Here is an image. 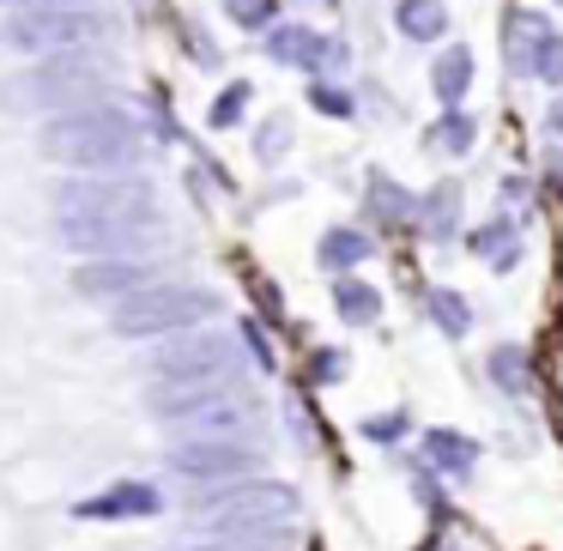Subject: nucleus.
Instances as JSON below:
<instances>
[{
  "instance_id": "13",
  "label": "nucleus",
  "mask_w": 563,
  "mask_h": 551,
  "mask_svg": "<svg viewBox=\"0 0 563 551\" xmlns=\"http://www.w3.org/2000/svg\"><path fill=\"white\" fill-rule=\"evenodd\" d=\"M79 515H110V521H122V515H158V491L152 485H115V491H103V497L79 503Z\"/></svg>"
},
{
  "instance_id": "25",
  "label": "nucleus",
  "mask_w": 563,
  "mask_h": 551,
  "mask_svg": "<svg viewBox=\"0 0 563 551\" xmlns=\"http://www.w3.org/2000/svg\"><path fill=\"white\" fill-rule=\"evenodd\" d=\"M243 98H249V86H231V91H224V98H219V110H212V122H236V115H243Z\"/></svg>"
},
{
  "instance_id": "24",
  "label": "nucleus",
  "mask_w": 563,
  "mask_h": 551,
  "mask_svg": "<svg viewBox=\"0 0 563 551\" xmlns=\"http://www.w3.org/2000/svg\"><path fill=\"white\" fill-rule=\"evenodd\" d=\"M273 7H279V0H231V19L236 25H267Z\"/></svg>"
},
{
  "instance_id": "26",
  "label": "nucleus",
  "mask_w": 563,
  "mask_h": 551,
  "mask_svg": "<svg viewBox=\"0 0 563 551\" xmlns=\"http://www.w3.org/2000/svg\"><path fill=\"white\" fill-rule=\"evenodd\" d=\"M364 437H376V442L406 437V412H400V418H369V425H364Z\"/></svg>"
},
{
  "instance_id": "5",
  "label": "nucleus",
  "mask_w": 563,
  "mask_h": 551,
  "mask_svg": "<svg viewBox=\"0 0 563 551\" xmlns=\"http://www.w3.org/2000/svg\"><path fill=\"white\" fill-rule=\"evenodd\" d=\"M219 309L212 291H188V285H146V291L115 304V333L122 340H152V333H183Z\"/></svg>"
},
{
  "instance_id": "3",
  "label": "nucleus",
  "mask_w": 563,
  "mask_h": 551,
  "mask_svg": "<svg viewBox=\"0 0 563 551\" xmlns=\"http://www.w3.org/2000/svg\"><path fill=\"white\" fill-rule=\"evenodd\" d=\"M103 91V67L91 55H55V62H31L25 74H13L0 86V103L13 115H62L74 110H91V98Z\"/></svg>"
},
{
  "instance_id": "19",
  "label": "nucleus",
  "mask_w": 563,
  "mask_h": 551,
  "mask_svg": "<svg viewBox=\"0 0 563 551\" xmlns=\"http://www.w3.org/2000/svg\"><path fill=\"white\" fill-rule=\"evenodd\" d=\"M364 255H369V243L357 231H328V243H321V261H328V267H357Z\"/></svg>"
},
{
  "instance_id": "17",
  "label": "nucleus",
  "mask_w": 563,
  "mask_h": 551,
  "mask_svg": "<svg viewBox=\"0 0 563 551\" xmlns=\"http://www.w3.org/2000/svg\"><path fill=\"white\" fill-rule=\"evenodd\" d=\"M466 86H473V55H466V49H449V55L437 62V98H442V103H461Z\"/></svg>"
},
{
  "instance_id": "6",
  "label": "nucleus",
  "mask_w": 563,
  "mask_h": 551,
  "mask_svg": "<svg viewBox=\"0 0 563 551\" xmlns=\"http://www.w3.org/2000/svg\"><path fill=\"white\" fill-rule=\"evenodd\" d=\"M103 37L98 13H79V7H62V13H13L0 25V43L19 55H37V62H55V55H86V43Z\"/></svg>"
},
{
  "instance_id": "8",
  "label": "nucleus",
  "mask_w": 563,
  "mask_h": 551,
  "mask_svg": "<svg viewBox=\"0 0 563 551\" xmlns=\"http://www.w3.org/2000/svg\"><path fill=\"white\" fill-rule=\"evenodd\" d=\"M176 430H183V442H249L261 430V400L243 388H224L188 418H176Z\"/></svg>"
},
{
  "instance_id": "7",
  "label": "nucleus",
  "mask_w": 563,
  "mask_h": 551,
  "mask_svg": "<svg viewBox=\"0 0 563 551\" xmlns=\"http://www.w3.org/2000/svg\"><path fill=\"white\" fill-rule=\"evenodd\" d=\"M236 345L224 333H183V340H164L158 352L146 357V370L176 388V382H236Z\"/></svg>"
},
{
  "instance_id": "28",
  "label": "nucleus",
  "mask_w": 563,
  "mask_h": 551,
  "mask_svg": "<svg viewBox=\"0 0 563 551\" xmlns=\"http://www.w3.org/2000/svg\"><path fill=\"white\" fill-rule=\"evenodd\" d=\"M0 7H13V13H62L74 0H0Z\"/></svg>"
},
{
  "instance_id": "12",
  "label": "nucleus",
  "mask_w": 563,
  "mask_h": 551,
  "mask_svg": "<svg viewBox=\"0 0 563 551\" xmlns=\"http://www.w3.org/2000/svg\"><path fill=\"white\" fill-rule=\"evenodd\" d=\"M267 49H273V62H291V67H328L333 62V43L303 31V25H279Z\"/></svg>"
},
{
  "instance_id": "11",
  "label": "nucleus",
  "mask_w": 563,
  "mask_h": 551,
  "mask_svg": "<svg viewBox=\"0 0 563 551\" xmlns=\"http://www.w3.org/2000/svg\"><path fill=\"white\" fill-rule=\"evenodd\" d=\"M152 285V267H140V261H86V267L74 273V291L79 297H134Z\"/></svg>"
},
{
  "instance_id": "27",
  "label": "nucleus",
  "mask_w": 563,
  "mask_h": 551,
  "mask_svg": "<svg viewBox=\"0 0 563 551\" xmlns=\"http://www.w3.org/2000/svg\"><path fill=\"white\" fill-rule=\"evenodd\" d=\"M316 110L321 115H352V98H345V91H333V86H321L316 91Z\"/></svg>"
},
{
  "instance_id": "21",
  "label": "nucleus",
  "mask_w": 563,
  "mask_h": 551,
  "mask_svg": "<svg viewBox=\"0 0 563 551\" xmlns=\"http://www.w3.org/2000/svg\"><path fill=\"white\" fill-rule=\"evenodd\" d=\"M430 316H437L449 333H466V328H473V309H466L454 291H430Z\"/></svg>"
},
{
  "instance_id": "20",
  "label": "nucleus",
  "mask_w": 563,
  "mask_h": 551,
  "mask_svg": "<svg viewBox=\"0 0 563 551\" xmlns=\"http://www.w3.org/2000/svg\"><path fill=\"white\" fill-rule=\"evenodd\" d=\"M430 146L437 152H466L473 146V122H466V115H442V122L430 128Z\"/></svg>"
},
{
  "instance_id": "10",
  "label": "nucleus",
  "mask_w": 563,
  "mask_h": 551,
  "mask_svg": "<svg viewBox=\"0 0 563 551\" xmlns=\"http://www.w3.org/2000/svg\"><path fill=\"white\" fill-rule=\"evenodd\" d=\"M509 37H515V67H527V74H539V79L558 86L563 79V37L558 31H551L545 19H533V13H515Z\"/></svg>"
},
{
  "instance_id": "4",
  "label": "nucleus",
  "mask_w": 563,
  "mask_h": 551,
  "mask_svg": "<svg viewBox=\"0 0 563 551\" xmlns=\"http://www.w3.org/2000/svg\"><path fill=\"white\" fill-rule=\"evenodd\" d=\"M195 515H200V527L219 533V539H267L273 527H285L297 515V491L273 485V478H261V485H231V491L200 497Z\"/></svg>"
},
{
  "instance_id": "16",
  "label": "nucleus",
  "mask_w": 563,
  "mask_h": 551,
  "mask_svg": "<svg viewBox=\"0 0 563 551\" xmlns=\"http://www.w3.org/2000/svg\"><path fill=\"white\" fill-rule=\"evenodd\" d=\"M333 309L364 328V321L382 316V297H376V285H364V279H340V285H333Z\"/></svg>"
},
{
  "instance_id": "14",
  "label": "nucleus",
  "mask_w": 563,
  "mask_h": 551,
  "mask_svg": "<svg viewBox=\"0 0 563 551\" xmlns=\"http://www.w3.org/2000/svg\"><path fill=\"white\" fill-rule=\"evenodd\" d=\"M424 454H430V466H437V473H449V478H466V473H473V461H478V449L461 437V430H430Z\"/></svg>"
},
{
  "instance_id": "9",
  "label": "nucleus",
  "mask_w": 563,
  "mask_h": 551,
  "mask_svg": "<svg viewBox=\"0 0 563 551\" xmlns=\"http://www.w3.org/2000/svg\"><path fill=\"white\" fill-rule=\"evenodd\" d=\"M261 466V449L249 442H170V473L212 485V478H243Z\"/></svg>"
},
{
  "instance_id": "23",
  "label": "nucleus",
  "mask_w": 563,
  "mask_h": 551,
  "mask_svg": "<svg viewBox=\"0 0 563 551\" xmlns=\"http://www.w3.org/2000/svg\"><path fill=\"white\" fill-rule=\"evenodd\" d=\"M454 219H461V195H454V188H437V195H430V207H424V224L442 236Z\"/></svg>"
},
{
  "instance_id": "2",
  "label": "nucleus",
  "mask_w": 563,
  "mask_h": 551,
  "mask_svg": "<svg viewBox=\"0 0 563 551\" xmlns=\"http://www.w3.org/2000/svg\"><path fill=\"white\" fill-rule=\"evenodd\" d=\"M37 146H43V158L74 164V170H122V164L140 158V128H134V115L110 110V103H91V110L49 122Z\"/></svg>"
},
{
  "instance_id": "18",
  "label": "nucleus",
  "mask_w": 563,
  "mask_h": 551,
  "mask_svg": "<svg viewBox=\"0 0 563 551\" xmlns=\"http://www.w3.org/2000/svg\"><path fill=\"white\" fill-rule=\"evenodd\" d=\"M473 249L485 261H497V267H515V224H485V231L473 236Z\"/></svg>"
},
{
  "instance_id": "22",
  "label": "nucleus",
  "mask_w": 563,
  "mask_h": 551,
  "mask_svg": "<svg viewBox=\"0 0 563 551\" xmlns=\"http://www.w3.org/2000/svg\"><path fill=\"white\" fill-rule=\"evenodd\" d=\"M490 376H503V388L521 394L527 388V357L515 352V345H503V352H490Z\"/></svg>"
},
{
  "instance_id": "15",
  "label": "nucleus",
  "mask_w": 563,
  "mask_h": 551,
  "mask_svg": "<svg viewBox=\"0 0 563 551\" xmlns=\"http://www.w3.org/2000/svg\"><path fill=\"white\" fill-rule=\"evenodd\" d=\"M394 19H400V31L412 43H437L442 31H449V7H442V0H400Z\"/></svg>"
},
{
  "instance_id": "29",
  "label": "nucleus",
  "mask_w": 563,
  "mask_h": 551,
  "mask_svg": "<svg viewBox=\"0 0 563 551\" xmlns=\"http://www.w3.org/2000/svg\"><path fill=\"white\" fill-rule=\"evenodd\" d=\"M551 128H563V103H558V110H551Z\"/></svg>"
},
{
  "instance_id": "1",
  "label": "nucleus",
  "mask_w": 563,
  "mask_h": 551,
  "mask_svg": "<svg viewBox=\"0 0 563 551\" xmlns=\"http://www.w3.org/2000/svg\"><path fill=\"white\" fill-rule=\"evenodd\" d=\"M55 231L74 255L134 261L164 236V224L146 183H67L55 195Z\"/></svg>"
}]
</instances>
